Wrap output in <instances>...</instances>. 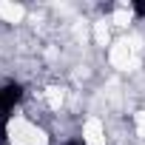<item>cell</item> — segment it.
I'll return each instance as SVG.
<instances>
[{
  "label": "cell",
  "instance_id": "cell-1",
  "mask_svg": "<svg viewBox=\"0 0 145 145\" xmlns=\"http://www.w3.org/2000/svg\"><path fill=\"white\" fill-rule=\"evenodd\" d=\"M23 100V86L17 83H6L0 86V117H9V111Z\"/></svg>",
  "mask_w": 145,
  "mask_h": 145
},
{
  "label": "cell",
  "instance_id": "cell-2",
  "mask_svg": "<svg viewBox=\"0 0 145 145\" xmlns=\"http://www.w3.org/2000/svg\"><path fill=\"white\" fill-rule=\"evenodd\" d=\"M134 12H137V17H145V3H134Z\"/></svg>",
  "mask_w": 145,
  "mask_h": 145
},
{
  "label": "cell",
  "instance_id": "cell-3",
  "mask_svg": "<svg viewBox=\"0 0 145 145\" xmlns=\"http://www.w3.org/2000/svg\"><path fill=\"white\" fill-rule=\"evenodd\" d=\"M65 145H86L83 139H71V142H65Z\"/></svg>",
  "mask_w": 145,
  "mask_h": 145
}]
</instances>
